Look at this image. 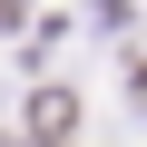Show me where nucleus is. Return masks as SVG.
Returning a JSON list of instances; mask_svg holds the SVG:
<instances>
[{"instance_id":"1","label":"nucleus","mask_w":147,"mask_h":147,"mask_svg":"<svg viewBox=\"0 0 147 147\" xmlns=\"http://www.w3.org/2000/svg\"><path fill=\"white\" fill-rule=\"evenodd\" d=\"M69 137H79V98L69 88H39L30 98V147H69Z\"/></svg>"},{"instance_id":"2","label":"nucleus","mask_w":147,"mask_h":147,"mask_svg":"<svg viewBox=\"0 0 147 147\" xmlns=\"http://www.w3.org/2000/svg\"><path fill=\"white\" fill-rule=\"evenodd\" d=\"M0 20H10V0H0Z\"/></svg>"}]
</instances>
